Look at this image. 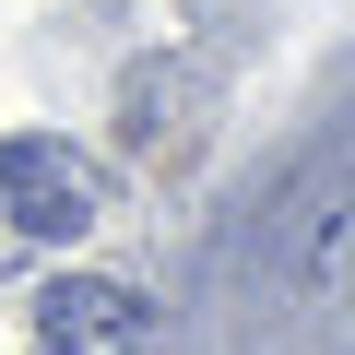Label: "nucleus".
<instances>
[{"mask_svg":"<svg viewBox=\"0 0 355 355\" xmlns=\"http://www.w3.org/2000/svg\"><path fill=\"white\" fill-rule=\"evenodd\" d=\"M0 214H12L24 237H83L107 214V190H95V166L60 130H12V142H0Z\"/></svg>","mask_w":355,"mask_h":355,"instance_id":"1","label":"nucleus"},{"mask_svg":"<svg viewBox=\"0 0 355 355\" xmlns=\"http://www.w3.org/2000/svg\"><path fill=\"white\" fill-rule=\"evenodd\" d=\"M36 308H48V343H107V355L142 343V296L130 284H48Z\"/></svg>","mask_w":355,"mask_h":355,"instance_id":"2","label":"nucleus"}]
</instances>
